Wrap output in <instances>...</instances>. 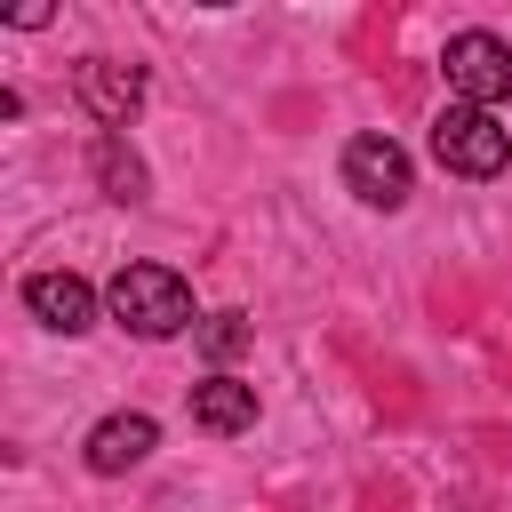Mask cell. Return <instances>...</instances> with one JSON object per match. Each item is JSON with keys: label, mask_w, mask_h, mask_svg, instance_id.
<instances>
[{"label": "cell", "mask_w": 512, "mask_h": 512, "mask_svg": "<svg viewBox=\"0 0 512 512\" xmlns=\"http://www.w3.org/2000/svg\"><path fill=\"white\" fill-rule=\"evenodd\" d=\"M192 424H200V432H224V440L248 432V424H256V384H240V376L216 368L208 384H192Z\"/></svg>", "instance_id": "8"}, {"label": "cell", "mask_w": 512, "mask_h": 512, "mask_svg": "<svg viewBox=\"0 0 512 512\" xmlns=\"http://www.w3.org/2000/svg\"><path fill=\"white\" fill-rule=\"evenodd\" d=\"M152 448H160V424L136 416V408H120V416H104V424L88 432V472H128V464H144Z\"/></svg>", "instance_id": "7"}, {"label": "cell", "mask_w": 512, "mask_h": 512, "mask_svg": "<svg viewBox=\"0 0 512 512\" xmlns=\"http://www.w3.org/2000/svg\"><path fill=\"white\" fill-rule=\"evenodd\" d=\"M344 184H352V200H368V208H400V200L416 192V168H408V152H400L392 136H352V144H344Z\"/></svg>", "instance_id": "5"}, {"label": "cell", "mask_w": 512, "mask_h": 512, "mask_svg": "<svg viewBox=\"0 0 512 512\" xmlns=\"http://www.w3.org/2000/svg\"><path fill=\"white\" fill-rule=\"evenodd\" d=\"M24 304H32V320L56 328V336L96 328V288H88L80 272H32V280H24Z\"/></svg>", "instance_id": "6"}, {"label": "cell", "mask_w": 512, "mask_h": 512, "mask_svg": "<svg viewBox=\"0 0 512 512\" xmlns=\"http://www.w3.org/2000/svg\"><path fill=\"white\" fill-rule=\"evenodd\" d=\"M192 336H200V352H208V360H232V352H248V320H240V312H208Z\"/></svg>", "instance_id": "10"}, {"label": "cell", "mask_w": 512, "mask_h": 512, "mask_svg": "<svg viewBox=\"0 0 512 512\" xmlns=\"http://www.w3.org/2000/svg\"><path fill=\"white\" fill-rule=\"evenodd\" d=\"M440 72H448V104L496 112V104L512 96V48H504L496 32H456V40L440 48Z\"/></svg>", "instance_id": "3"}, {"label": "cell", "mask_w": 512, "mask_h": 512, "mask_svg": "<svg viewBox=\"0 0 512 512\" xmlns=\"http://www.w3.org/2000/svg\"><path fill=\"white\" fill-rule=\"evenodd\" d=\"M96 184H104L112 200H144V184H152V176H144V160H136L120 136H96Z\"/></svg>", "instance_id": "9"}, {"label": "cell", "mask_w": 512, "mask_h": 512, "mask_svg": "<svg viewBox=\"0 0 512 512\" xmlns=\"http://www.w3.org/2000/svg\"><path fill=\"white\" fill-rule=\"evenodd\" d=\"M432 160H440L448 176L488 184V176H504L512 136H504V120H496V112H480V104H448V112L432 120Z\"/></svg>", "instance_id": "2"}, {"label": "cell", "mask_w": 512, "mask_h": 512, "mask_svg": "<svg viewBox=\"0 0 512 512\" xmlns=\"http://www.w3.org/2000/svg\"><path fill=\"white\" fill-rule=\"evenodd\" d=\"M72 96L88 104V120H96L104 136H120V128H128V112L144 104V64H120V56H80V64H72Z\"/></svg>", "instance_id": "4"}, {"label": "cell", "mask_w": 512, "mask_h": 512, "mask_svg": "<svg viewBox=\"0 0 512 512\" xmlns=\"http://www.w3.org/2000/svg\"><path fill=\"white\" fill-rule=\"evenodd\" d=\"M104 304H112V320H120L128 336H144V344H168V336L200 328L192 288H184V272H168V264H120L112 288H104Z\"/></svg>", "instance_id": "1"}]
</instances>
